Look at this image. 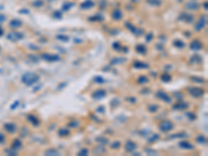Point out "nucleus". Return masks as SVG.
<instances>
[{
	"mask_svg": "<svg viewBox=\"0 0 208 156\" xmlns=\"http://www.w3.org/2000/svg\"><path fill=\"white\" fill-rule=\"evenodd\" d=\"M189 48H191V50H193V51H198V50H201L203 48V44L199 40H193V42L189 44Z\"/></svg>",
	"mask_w": 208,
	"mask_h": 156,
	"instance_id": "obj_9",
	"label": "nucleus"
},
{
	"mask_svg": "<svg viewBox=\"0 0 208 156\" xmlns=\"http://www.w3.org/2000/svg\"><path fill=\"white\" fill-rule=\"evenodd\" d=\"M27 120L33 126H39V125H40V120L37 119L35 116H33V114H29V116H27Z\"/></svg>",
	"mask_w": 208,
	"mask_h": 156,
	"instance_id": "obj_17",
	"label": "nucleus"
},
{
	"mask_svg": "<svg viewBox=\"0 0 208 156\" xmlns=\"http://www.w3.org/2000/svg\"><path fill=\"white\" fill-rule=\"evenodd\" d=\"M191 80L193 82H198V83H205V79L201 78V77H196V76H191Z\"/></svg>",
	"mask_w": 208,
	"mask_h": 156,
	"instance_id": "obj_32",
	"label": "nucleus"
},
{
	"mask_svg": "<svg viewBox=\"0 0 208 156\" xmlns=\"http://www.w3.org/2000/svg\"><path fill=\"white\" fill-rule=\"evenodd\" d=\"M188 93L193 98H200L204 95V91L200 87H188Z\"/></svg>",
	"mask_w": 208,
	"mask_h": 156,
	"instance_id": "obj_4",
	"label": "nucleus"
},
{
	"mask_svg": "<svg viewBox=\"0 0 208 156\" xmlns=\"http://www.w3.org/2000/svg\"><path fill=\"white\" fill-rule=\"evenodd\" d=\"M73 5H74V3H71V2H66L64 5H62V10H64V12H66V10H69L70 8H72Z\"/></svg>",
	"mask_w": 208,
	"mask_h": 156,
	"instance_id": "obj_36",
	"label": "nucleus"
},
{
	"mask_svg": "<svg viewBox=\"0 0 208 156\" xmlns=\"http://www.w3.org/2000/svg\"><path fill=\"white\" fill-rule=\"evenodd\" d=\"M21 80H22V82L24 84H26V85L30 87V85L35 84V82H37L39 80H40V76H39L37 74H35V73L27 72V73H25V74L23 75L22 78H21Z\"/></svg>",
	"mask_w": 208,
	"mask_h": 156,
	"instance_id": "obj_1",
	"label": "nucleus"
},
{
	"mask_svg": "<svg viewBox=\"0 0 208 156\" xmlns=\"http://www.w3.org/2000/svg\"><path fill=\"white\" fill-rule=\"evenodd\" d=\"M178 146L180 147L181 149H184V150H193V146L191 144V143H188V141H180L178 144Z\"/></svg>",
	"mask_w": 208,
	"mask_h": 156,
	"instance_id": "obj_16",
	"label": "nucleus"
},
{
	"mask_svg": "<svg viewBox=\"0 0 208 156\" xmlns=\"http://www.w3.org/2000/svg\"><path fill=\"white\" fill-rule=\"evenodd\" d=\"M92 96H93L94 99L99 100V99H102V98H104V97L106 96V92H105L104 89H97L96 92L93 93Z\"/></svg>",
	"mask_w": 208,
	"mask_h": 156,
	"instance_id": "obj_10",
	"label": "nucleus"
},
{
	"mask_svg": "<svg viewBox=\"0 0 208 156\" xmlns=\"http://www.w3.org/2000/svg\"><path fill=\"white\" fill-rule=\"evenodd\" d=\"M125 26H126V27L128 28V29L130 30V31H131L132 33H133V32H134V30H135V27H134V26L131 24V23H128V22H126V23H125Z\"/></svg>",
	"mask_w": 208,
	"mask_h": 156,
	"instance_id": "obj_41",
	"label": "nucleus"
},
{
	"mask_svg": "<svg viewBox=\"0 0 208 156\" xmlns=\"http://www.w3.org/2000/svg\"><path fill=\"white\" fill-rule=\"evenodd\" d=\"M97 112H105V109H104L103 107H99V108L97 109Z\"/></svg>",
	"mask_w": 208,
	"mask_h": 156,
	"instance_id": "obj_56",
	"label": "nucleus"
},
{
	"mask_svg": "<svg viewBox=\"0 0 208 156\" xmlns=\"http://www.w3.org/2000/svg\"><path fill=\"white\" fill-rule=\"evenodd\" d=\"M56 39H57V40H60V41H62V42H69V39H70V37H67V35H57Z\"/></svg>",
	"mask_w": 208,
	"mask_h": 156,
	"instance_id": "obj_38",
	"label": "nucleus"
},
{
	"mask_svg": "<svg viewBox=\"0 0 208 156\" xmlns=\"http://www.w3.org/2000/svg\"><path fill=\"white\" fill-rule=\"evenodd\" d=\"M185 116H187L188 119L191 120V121H193V120H196L197 119V116L193 112H186L185 114Z\"/></svg>",
	"mask_w": 208,
	"mask_h": 156,
	"instance_id": "obj_40",
	"label": "nucleus"
},
{
	"mask_svg": "<svg viewBox=\"0 0 208 156\" xmlns=\"http://www.w3.org/2000/svg\"><path fill=\"white\" fill-rule=\"evenodd\" d=\"M133 33H134L135 35H137V37H141V35H143V33H144V30L141 29V28H135V30H134Z\"/></svg>",
	"mask_w": 208,
	"mask_h": 156,
	"instance_id": "obj_44",
	"label": "nucleus"
},
{
	"mask_svg": "<svg viewBox=\"0 0 208 156\" xmlns=\"http://www.w3.org/2000/svg\"><path fill=\"white\" fill-rule=\"evenodd\" d=\"M103 19H104V18L102 17V16H100V15H97V16H95V17L89 18V20H91V21H102Z\"/></svg>",
	"mask_w": 208,
	"mask_h": 156,
	"instance_id": "obj_42",
	"label": "nucleus"
},
{
	"mask_svg": "<svg viewBox=\"0 0 208 156\" xmlns=\"http://www.w3.org/2000/svg\"><path fill=\"white\" fill-rule=\"evenodd\" d=\"M175 96H176L177 99H182L183 95H182V93H175Z\"/></svg>",
	"mask_w": 208,
	"mask_h": 156,
	"instance_id": "obj_52",
	"label": "nucleus"
},
{
	"mask_svg": "<svg viewBox=\"0 0 208 156\" xmlns=\"http://www.w3.org/2000/svg\"><path fill=\"white\" fill-rule=\"evenodd\" d=\"M148 110L150 112H156L157 110H158V106L156 105V104H151V105H149L148 106Z\"/></svg>",
	"mask_w": 208,
	"mask_h": 156,
	"instance_id": "obj_34",
	"label": "nucleus"
},
{
	"mask_svg": "<svg viewBox=\"0 0 208 156\" xmlns=\"http://www.w3.org/2000/svg\"><path fill=\"white\" fill-rule=\"evenodd\" d=\"M148 81H149L148 77L145 76V75H141V76H139V78H137V83L139 84H145Z\"/></svg>",
	"mask_w": 208,
	"mask_h": 156,
	"instance_id": "obj_27",
	"label": "nucleus"
},
{
	"mask_svg": "<svg viewBox=\"0 0 208 156\" xmlns=\"http://www.w3.org/2000/svg\"><path fill=\"white\" fill-rule=\"evenodd\" d=\"M174 129V124L171 121H162L159 124V130L162 132H168Z\"/></svg>",
	"mask_w": 208,
	"mask_h": 156,
	"instance_id": "obj_3",
	"label": "nucleus"
},
{
	"mask_svg": "<svg viewBox=\"0 0 208 156\" xmlns=\"http://www.w3.org/2000/svg\"><path fill=\"white\" fill-rule=\"evenodd\" d=\"M32 4H33V6H35V8H41V6L43 5V1L42 0H35Z\"/></svg>",
	"mask_w": 208,
	"mask_h": 156,
	"instance_id": "obj_46",
	"label": "nucleus"
},
{
	"mask_svg": "<svg viewBox=\"0 0 208 156\" xmlns=\"http://www.w3.org/2000/svg\"><path fill=\"white\" fill-rule=\"evenodd\" d=\"M53 17L56 18V19H60V18L62 17V14L60 12H53Z\"/></svg>",
	"mask_w": 208,
	"mask_h": 156,
	"instance_id": "obj_48",
	"label": "nucleus"
},
{
	"mask_svg": "<svg viewBox=\"0 0 208 156\" xmlns=\"http://www.w3.org/2000/svg\"><path fill=\"white\" fill-rule=\"evenodd\" d=\"M18 104H19V101H16L15 103H14V104L12 105V106H10V108H12V109H15L16 107L18 106Z\"/></svg>",
	"mask_w": 208,
	"mask_h": 156,
	"instance_id": "obj_54",
	"label": "nucleus"
},
{
	"mask_svg": "<svg viewBox=\"0 0 208 156\" xmlns=\"http://www.w3.org/2000/svg\"><path fill=\"white\" fill-rule=\"evenodd\" d=\"M112 18L114 20H121L122 18H123V14H122V10H119V8H116V10H112Z\"/></svg>",
	"mask_w": 208,
	"mask_h": 156,
	"instance_id": "obj_15",
	"label": "nucleus"
},
{
	"mask_svg": "<svg viewBox=\"0 0 208 156\" xmlns=\"http://www.w3.org/2000/svg\"><path fill=\"white\" fill-rule=\"evenodd\" d=\"M77 126H79V122L78 121H72L69 123V127H71V128H74V127Z\"/></svg>",
	"mask_w": 208,
	"mask_h": 156,
	"instance_id": "obj_47",
	"label": "nucleus"
},
{
	"mask_svg": "<svg viewBox=\"0 0 208 156\" xmlns=\"http://www.w3.org/2000/svg\"><path fill=\"white\" fill-rule=\"evenodd\" d=\"M89 154V150L87 149H81L79 152H78V155L79 156H85Z\"/></svg>",
	"mask_w": 208,
	"mask_h": 156,
	"instance_id": "obj_45",
	"label": "nucleus"
},
{
	"mask_svg": "<svg viewBox=\"0 0 208 156\" xmlns=\"http://www.w3.org/2000/svg\"><path fill=\"white\" fill-rule=\"evenodd\" d=\"M23 37V35L22 33H20V32H17V31H12V32H10L8 35V39L10 41H14V42H16V41H19V40H22Z\"/></svg>",
	"mask_w": 208,
	"mask_h": 156,
	"instance_id": "obj_8",
	"label": "nucleus"
},
{
	"mask_svg": "<svg viewBox=\"0 0 208 156\" xmlns=\"http://www.w3.org/2000/svg\"><path fill=\"white\" fill-rule=\"evenodd\" d=\"M202 57L200 56L199 54H195L193 55V56L191 57V60H189V62H191V64H201L202 62Z\"/></svg>",
	"mask_w": 208,
	"mask_h": 156,
	"instance_id": "obj_18",
	"label": "nucleus"
},
{
	"mask_svg": "<svg viewBox=\"0 0 208 156\" xmlns=\"http://www.w3.org/2000/svg\"><path fill=\"white\" fill-rule=\"evenodd\" d=\"M156 97L158 98V99L162 100V101L166 102V103H171L172 102V98L170 96H168V94H166L164 92H162V91H158V92L156 93Z\"/></svg>",
	"mask_w": 208,
	"mask_h": 156,
	"instance_id": "obj_7",
	"label": "nucleus"
},
{
	"mask_svg": "<svg viewBox=\"0 0 208 156\" xmlns=\"http://www.w3.org/2000/svg\"><path fill=\"white\" fill-rule=\"evenodd\" d=\"M58 151L55 150V149H49L47 151L45 152V155H48V156H53V155H58Z\"/></svg>",
	"mask_w": 208,
	"mask_h": 156,
	"instance_id": "obj_30",
	"label": "nucleus"
},
{
	"mask_svg": "<svg viewBox=\"0 0 208 156\" xmlns=\"http://www.w3.org/2000/svg\"><path fill=\"white\" fill-rule=\"evenodd\" d=\"M20 26H22V21L18 20V19H14L10 22V28H19Z\"/></svg>",
	"mask_w": 208,
	"mask_h": 156,
	"instance_id": "obj_20",
	"label": "nucleus"
},
{
	"mask_svg": "<svg viewBox=\"0 0 208 156\" xmlns=\"http://www.w3.org/2000/svg\"><path fill=\"white\" fill-rule=\"evenodd\" d=\"M112 47H114V50H121V45L119 44V43H114V45H112Z\"/></svg>",
	"mask_w": 208,
	"mask_h": 156,
	"instance_id": "obj_49",
	"label": "nucleus"
},
{
	"mask_svg": "<svg viewBox=\"0 0 208 156\" xmlns=\"http://www.w3.org/2000/svg\"><path fill=\"white\" fill-rule=\"evenodd\" d=\"M120 147H121V143L116 141H114V143H112V147H110V148H112V149H116H116H119Z\"/></svg>",
	"mask_w": 208,
	"mask_h": 156,
	"instance_id": "obj_43",
	"label": "nucleus"
},
{
	"mask_svg": "<svg viewBox=\"0 0 208 156\" xmlns=\"http://www.w3.org/2000/svg\"><path fill=\"white\" fill-rule=\"evenodd\" d=\"M20 12H23V14H25V15H26V14H29V10H21Z\"/></svg>",
	"mask_w": 208,
	"mask_h": 156,
	"instance_id": "obj_55",
	"label": "nucleus"
},
{
	"mask_svg": "<svg viewBox=\"0 0 208 156\" xmlns=\"http://www.w3.org/2000/svg\"><path fill=\"white\" fill-rule=\"evenodd\" d=\"M187 134L185 132H181V133H175V134H172L168 137V139H181V137H185Z\"/></svg>",
	"mask_w": 208,
	"mask_h": 156,
	"instance_id": "obj_25",
	"label": "nucleus"
},
{
	"mask_svg": "<svg viewBox=\"0 0 208 156\" xmlns=\"http://www.w3.org/2000/svg\"><path fill=\"white\" fill-rule=\"evenodd\" d=\"M127 62V58L126 57H114L110 60V64L114 66V64H125Z\"/></svg>",
	"mask_w": 208,
	"mask_h": 156,
	"instance_id": "obj_13",
	"label": "nucleus"
},
{
	"mask_svg": "<svg viewBox=\"0 0 208 156\" xmlns=\"http://www.w3.org/2000/svg\"><path fill=\"white\" fill-rule=\"evenodd\" d=\"M70 134V130L68 128H62L58 130V135L60 136H68Z\"/></svg>",
	"mask_w": 208,
	"mask_h": 156,
	"instance_id": "obj_26",
	"label": "nucleus"
},
{
	"mask_svg": "<svg viewBox=\"0 0 208 156\" xmlns=\"http://www.w3.org/2000/svg\"><path fill=\"white\" fill-rule=\"evenodd\" d=\"M5 20H6L5 16L4 15H1V14H0V24H2V23L4 22Z\"/></svg>",
	"mask_w": 208,
	"mask_h": 156,
	"instance_id": "obj_51",
	"label": "nucleus"
},
{
	"mask_svg": "<svg viewBox=\"0 0 208 156\" xmlns=\"http://www.w3.org/2000/svg\"><path fill=\"white\" fill-rule=\"evenodd\" d=\"M4 139H5L4 134H3V133H0V144H2L3 141H4Z\"/></svg>",
	"mask_w": 208,
	"mask_h": 156,
	"instance_id": "obj_53",
	"label": "nucleus"
},
{
	"mask_svg": "<svg viewBox=\"0 0 208 156\" xmlns=\"http://www.w3.org/2000/svg\"><path fill=\"white\" fill-rule=\"evenodd\" d=\"M2 33H3L2 29H1V28H0V37H1V35H2Z\"/></svg>",
	"mask_w": 208,
	"mask_h": 156,
	"instance_id": "obj_59",
	"label": "nucleus"
},
{
	"mask_svg": "<svg viewBox=\"0 0 208 156\" xmlns=\"http://www.w3.org/2000/svg\"><path fill=\"white\" fill-rule=\"evenodd\" d=\"M159 139V134H154V135H152L150 139H148V143H150V144H152V143H154V141H156L157 139Z\"/></svg>",
	"mask_w": 208,
	"mask_h": 156,
	"instance_id": "obj_39",
	"label": "nucleus"
},
{
	"mask_svg": "<svg viewBox=\"0 0 208 156\" xmlns=\"http://www.w3.org/2000/svg\"><path fill=\"white\" fill-rule=\"evenodd\" d=\"M135 50L139 52V53H141V54H144V53H146L147 52V48L145 47L144 45H137L136 48H135Z\"/></svg>",
	"mask_w": 208,
	"mask_h": 156,
	"instance_id": "obj_29",
	"label": "nucleus"
},
{
	"mask_svg": "<svg viewBox=\"0 0 208 156\" xmlns=\"http://www.w3.org/2000/svg\"><path fill=\"white\" fill-rule=\"evenodd\" d=\"M185 8L187 10H196L199 8V4L197 2H193V1H189V2L186 3Z\"/></svg>",
	"mask_w": 208,
	"mask_h": 156,
	"instance_id": "obj_22",
	"label": "nucleus"
},
{
	"mask_svg": "<svg viewBox=\"0 0 208 156\" xmlns=\"http://www.w3.org/2000/svg\"><path fill=\"white\" fill-rule=\"evenodd\" d=\"M206 24H207V16L206 15L201 16L200 19L198 20V22L195 25V30H196V31H201V30L206 26Z\"/></svg>",
	"mask_w": 208,
	"mask_h": 156,
	"instance_id": "obj_2",
	"label": "nucleus"
},
{
	"mask_svg": "<svg viewBox=\"0 0 208 156\" xmlns=\"http://www.w3.org/2000/svg\"><path fill=\"white\" fill-rule=\"evenodd\" d=\"M196 141H198L199 144H206L207 139H206V137L204 135H199L198 137L196 139Z\"/></svg>",
	"mask_w": 208,
	"mask_h": 156,
	"instance_id": "obj_35",
	"label": "nucleus"
},
{
	"mask_svg": "<svg viewBox=\"0 0 208 156\" xmlns=\"http://www.w3.org/2000/svg\"><path fill=\"white\" fill-rule=\"evenodd\" d=\"M173 45L177 48H183L184 46H185V44H184V43L180 40H175L174 41V43H173Z\"/></svg>",
	"mask_w": 208,
	"mask_h": 156,
	"instance_id": "obj_33",
	"label": "nucleus"
},
{
	"mask_svg": "<svg viewBox=\"0 0 208 156\" xmlns=\"http://www.w3.org/2000/svg\"><path fill=\"white\" fill-rule=\"evenodd\" d=\"M94 1H92V0H85V1H83V2L80 4V8H83V10H89V8H94Z\"/></svg>",
	"mask_w": 208,
	"mask_h": 156,
	"instance_id": "obj_14",
	"label": "nucleus"
},
{
	"mask_svg": "<svg viewBox=\"0 0 208 156\" xmlns=\"http://www.w3.org/2000/svg\"><path fill=\"white\" fill-rule=\"evenodd\" d=\"M193 16L191 14H187V12H181V15L178 17V20L183 21L185 23H191L193 22Z\"/></svg>",
	"mask_w": 208,
	"mask_h": 156,
	"instance_id": "obj_6",
	"label": "nucleus"
},
{
	"mask_svg": "<svg viewBox=\"0 0 208 156\" xmlns=\"http://www.w3.org/2000/svg\"><path fill=\"white\" fill-rule=\"evenodd\" d=\"M42 58L49 62H57V60H60V57L57 54H50V53H44V54H42Z\"/></svg>",
	"mask_w": 208,
	"mask_h": 156,
	"instance_id": "obj_5",
	"label": "nucleus"
},
{
	"mask_svg": "<svg viewBox=\"0 0 208 156\" xmlns=\"http://www.w3.org/2000/svg\"><path fill=\"white\" fill-rule=\"evenodd\" d=\"M188 107V104L187 103H184V102H179V103H176L175 105L173 106L174 109H176V110H184Z\"/></svg>",
	"mask_w": 208,
	"mask_h": 156,
	"instance_id": "obj_19",
	"label": "nucleus"
},
{
	"mask_svg": "<svg viewBox=\"0 0 208 156\" xmlns=\"http://www.w3.org/2000/svg\"><path fill=\"white\" fill-rule=\"evenodd\" d=\"M160 79L164 82H168L172 80V76L170 74H168V73H164V74L160 76Z\"/></svg>",
	"mask_w": 208,
	"mask_h": 156,
	"instance_id": "obj_28",
	"label": "nucleus"
},
{
	"mask_svg": "<svg viewBox=\"0 0 208 156\" xmlns=\"http://www.w3.org/2000/svg\"><path fill=\"white\" fill-rule=\"evenodd\" d=\"M204 8H205V10H207V2L204 3Z\"/></svg>",
	"mask_w": 208,
	"mask_h": 156,
	"instance_id": "obj_58",
	"label": "nucleus"
},
{
	"mask_svg": "<svg viewBox=\"0 0 208 156\" xmlns=\"http://www.w3.org/2000/svg\"><path fill=\"white\" fill-rule=\"evenodd\" d=\"M98 143H100L101 145H107L108 144V139H105V137H97L96 139Z\"/></svg>",
	"mask_w": 208,
	"mask_h": 156,
	"instance_id": "obj_37",
	"label": "nucleus"
},
{
	"mask_svg": "<svg viewBox=\"0 0 208 156\" xmlns=\"http://www.w3.org/2000/svg\"><path fill=\"white\" fill-rule=\"evenodd\" d=\"M152 37H153V33H149V35L146 37V41L147 42H151Z\"/></svg>",
	"mask_w": 208,
	"mask_h": 156,
	"instance_id": "obj_50",
	"label": "nucleus"
},
{
	"mask_svg": "<svg viewBox=\"0 0 208 156\" xmlns=\"http://www.w3.org/2000/svg\"><path fill=\"white\" fill-rule=\"evenodd\" d=\"M4 129L10 133H14L16 131V125L12 124V123H6L4 125Z\"/></svg>",
	"mask_w": 208,
	"mask_h": 156,
	"instance_id": "obj_21",
	"label": "nucleus"
},
{
	"mask_svg": "<svg viewBox=\"0 0 208 156\" xmlns=\"http://www.w3.org/2000/svg\"><path fill=\"white\" fill-rule=\"evenodd\" d=\"M49 1H52V0H49Z\"/></svg>",
	"mask_w": 208,
	"mask_h": 156,
	"instance_id": "obj_60",
	"label": "nucleus"
},
{
	"mask_svg": "<svg viewBox=\"0 0 208 156\" xmlns=\"http://www.w3.org/2000/svg\"><path fill=\"white\" fill-rule=\"evenodd\" d=\"M146 2L151 6H160L162 1L161 0H146Z\"/></svg>",
	"mask_w": 208,
	"mask_h": 156,
	"instance_id": "obj_24",
	"label": "nucleus"
},
{
	"mask_svg": "<svg viewBox=\"0 0 208 156\" xmlns=\"http://www.w3.org/2000/svg\"><path fill=\"white\" fill-rule=\"evenodd\" d=\"M21 147H22V141H21L19 139H16L15 141H12V149H14V150H18V149H20Z\"/></svg>",
	"mask_w": 208,
	"mask_h": 156,
	"instance_id": "obj_23",
	"label": "nucleus"
},
{
	"mask_svg": "<svg viewBox=\"0 0 208 156\" xmlns=\"http://www.w3.org/2000/svg\"><path fill=\"white\" fill-rule=\"evenodd\" d=\"M94 81L96 82V83H99V84H103L106 82V80L104 79L102 76H95L94 77Z\"/></svg>",
	"mask_w": 208,
	"mask_h": 156,
	"instance_id": "obj_31",
	"label": "nucleus"
},
{
	"mask_svg": "<svg viewBox=\"0 0 208 156\" xmlns=\"http://www.w3.org/2000/svg\"><path fill=\"white\" fill-rule=\"evenodd\" d=\"M126 100L129 102H135V99H134V98H127Z\"/></svg>",
	"mask_w": 208,
	"mask_h": 156,
	"instance_id": "obj_57",
	"label": "nucleus"
},
{
	"mask_svg": "<svg viewBox=\"0 0 208 156\" xmlns=\"http://www.w3.org/2000/svg\"><path fill=\"white\" fill-rule=\"evenodd\" d=\"M135 69H149V64H146L144 62H139V60H135L133 62V64H132Z\"/></svg>",
	"mask_w": 208,
	"mask_h": 156,
	"instance_id": "obj_12",
	"label": "nucleus"
},
{
	"mask_svg": "<svg viewBox=\"0 0 208 156\" xmlns=\"http://www.w3.org/2000/svg\"><path fill=\"white\" fill-rule=\"evenodd\" d=\"M136 147H137V145L132 141H127L126 145H125V149H126L127 152H133L136 149Z\"/></svg>",
	"mask_w": 208,
	"mask_h": 156,
	"instance_id": "obj_11",
	"label": "nucleus"
}]
</instances>
